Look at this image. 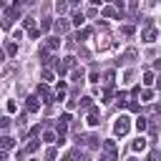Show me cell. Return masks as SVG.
I'll use <instances>...</instances> for the list:
<instances>
[{"label": "cell", "mask_w": 161, "mask_h": 161, "mask_svg": "<svg viewBox=\"0 0 161 161\" xmlns=\"http://www.w3.org/2000/svg\"><path fill=\"white\" fill-rule=\"evenodd\" d=\"M128 131H131V118L121 113V116L113 121V133H116V136H126Z\"/></svg>", "instance_id": "1"}, {"label": "cell", "mask_w": 161, "mask_h": 161, "mask_svg": "<svg viewBox=\"0 0 161 161\" xmlns=\"http://www.w3.org/2000/svg\"><path fill=\"white\" fill-rule=\"evenodd\" d=\"M156 38H158V30L146 23V28H143V33H141V40H143V43H153Z\"/></svg>", "instance_id": "2"}, {"label": "cell", "mask_w": 161, "mask_h": 161, "mask_svg": "<svg viewBox=\"0 0 161 161\" xmlns=\"http://www.w3.org/2000/svg\"><path fill=\"white\" fill-rule=\"evenodd\" d=\"M38 96L43 98V103H53V98H55L53 91L48 88V83H40V86H38Z\"/></svg>", "instance_id": "3"}, {"label": "cell", "mask_w": 161, "mask_h": 161, "mask_svg": "<svg viewBox=\"0 0 161 161\" xmlns=\"http://www.w3.org/2000/svg\"><path fill=\"white\" fill-rule=\"evenodd\" d=\"M101 146H103V153H106L108 158H116V141H113V138L101 141Z\"/></svg>", "instance_id": "4"}, {"label": "cell", "mask_w": 161, "mask_h": 161, "mask_svg": "<svg viewBox=\"0 0 161 161\" xmlns=\"http://www.w3.org/2000/svg\"><path fill=\"white\" fill-rule=\"evenodd\" d=\"M68 28H70V23H68L65 18H60V20H55V23H53V30H55L58 35H63V33H68Z\"/></svg>", "instance_id": "5"}, {"label": "cell", "mask_w": 161, "mask_h": 161, "mask_svg": "<svg viewBox=\"0 0 161 161\" xmlns=\"http://www.w3.org/2000/svg\"><path fill=\"white\" fill-rule=\"evenodd\" d=\"M38 108H40V96H38V93L28 96V111H30V113H35Z\"/></svg>", "instance_id": "6"}, {"label": "cell", "mask_w": 161, "mask_h": 161, "mask_svg": "<svg viewBox=\"0 0 161 161\" xmlns=\"http://www.w3.org/2000/svg\"><path fill=\"white\" fill-rule=\"evenodd\" d=\"M83 141H86V146H88L91 151H96V148H101V138H98V136H93V133H91V136H86Z\"/></svg>", "instance_id": "7"}, {"label": "cell", "mask_w": 161, "mask_h": 161, "mask_svg": "<svg viewBox=\"0 0 161 161\" xmlns=\"http://www.w3.org/2000/svg\"><path fill=\"white\" fill-rule=\"evenodd\" d=\"M88 123H91V126H98V123H101V121H98V108H96V106L88 108Z\"/></svg>", "instance_id": "8"}, {"label": "cell", "mask_w": 161, "mask_h": 161, "mask_svg": "<svg viewBox=\"0 0 161 161\" xmlns=\"http://www.w3.org/2000/svg\"><path fill=\"white\" fill-rule=\"evenodd\" d=\"M38 58H40L43 65H50V63H53V60H50V48H40V55H38Z\"/></svg>", "instance_id": "9"}, {"label": "cell", "mask_w": 161, "mask_h": 161, "mask_svg": "<svg viewBox=\"0 0 161 161\" xmlns=\"http://www.w3.org/2000/svg\"><path fill=\"white\" fill-rule=\"evenodd\" d=\"M60 45V38L58 35H50V38H45V48H50V50H55Z\"/></svg>", "instance_id": "10"}, {"label": "cell", "mask_w": 161, "mask_h": 161, "mask_svg": "<svg viewBox=\"0 0 161 161\" xmlns=\"http://www.w3.org/2000/svg\"><path fill=\"white\" fill-rule=\"evenodd\" d=\"M131 148H133V151H146V138H143V136H138V138L131 143Z\"/></svg>", "instance_id": "11"}, {"label": "cell", "mask_w": 161, "mask_h": 161, "mask_svg": "<svg viewBox=\"0 0 161 161\" xmlns=\"http://www.w3.org/2000/svg\"><path fill=\"white\" fill-rule=\"evenodd\" d=\"M101 15H103V18H118V10L111 8V5H106V8L101 10Z\"/></svg>", "instance_id": "12"}, {"label": "cell", "mask_w": 161, "mask_h": 161, "mask_svg": "<svg viewBox=\"0 0 161 161\" xmlns=\"http://www.w3.org/2000/svg\"><path fill=\"white\" fill-rule=\"evenodd\" d=\"M0 146H3L5 151H10V148L15 146V138H10V136H3V138H0Z\"/></svg>", "instance_id": "13"}, {"label": "cell", "mask_w": 161, "mask_h": 161, "mask_svg": "<svg viewBox=\"0 0 161 161\" xmlns=\"http://www.w3.org/2000/svg\"><path fill=\"white\" fill-rule=\"evenodd\" d=\"M70 23H73V25H78V28H80V25H83V23H86V15H83V13H73V18H70Z\"/></svg>", "instance_id": "14"}, {"label": "cell", "mask_w": 161, "mask_h": 161, "mask_svg": "<svg viewBox=\"0 0 161 161\" xmlns=\"http://www.w3.org/2000/svg\"><path fill=\"white\" fill-rule=\"evenodd\" d=\"M75 63H78V58H75V55H65V58H63V65H65L68 70H70V68H75Z\"/></svg>", "instance_id": "15"}, {"label": "cell", "mask_w": 161, "mask_h": 161, "mask_svg": "<svg viewBox=\"0 0 161 161\" xmlns=\"http://www.w3.org/2000/svg\"><path fill=\"white\" fill-rule=\"evenodd\" d=\"M133 126H136V128H138V131H141V133H143V131H146V126H148V121H146V118H143V116H138V118H136V121H133Z\"/></svg>", "instance_id": "16"}, {"label": "cell", "mask_w": 161, "mask_h": 161, "mask_svg": "<svg viewBox=\"0 0 161 161\" xmlns=\"http://www.w3.org/2000/svg\"><path fill=\"white\" fill-rule=\"evenodd\" d=\"M83 75H86L83 68H70V78H73V80H83Z\"/></svg>", "instance_id": "17"}, {"label": "cell", "mask_w": 161, "mask_h": 161, "mask_svg": "<svg viewBox=\"0 0 161 161\" xmlns=\"http://www.w3.org/2000/svg\"><path fill=\"white\" fill-rule=\"evenodd\" d=\"M5 53H8V55H15V53H18V43H15V40H10V43L5 45Z\"/></svg>", "instance_id": "18"}, {"label": "cell", "mask_w": 161, "mask_h": 161, "mask_svg": "<svg viewBox=\"0 0 161 161\" xmlns=\"http://www.w3.org/2000/svg\"><path fill=\"white\" fill-rule=\"evenodd\" d=\"M78 106H80V108H91V106H93V98H91V96H83V98L78 101Z\"/></svg>", "instance_id": "19"}, {"label": "cell", "mask_w": 161, "mask_h": 161, "mask_svg": "<svg viewBox=\"0 0 161 161\" xmlns=\"http://www.w3.org/2000/svg\"><path fill=\"white\" fill-rule=\"evenodd\" d=\"M91 33H93V30H91V28H83V30H80V33H78V38H75V40H80V43H83V40H86V38H91Z\"/></svg>", "instance_id": "20"}, {"label": "cell", "mask_w": 161, "mask_h": 161, "mask_svg": "<svg viewBox=\"0 0 161 161\" xmlns=\"http://www.w3.org/2000/svg\"><path fill=\"white\" fill-rule=\"evenodd\" d=\"M43 141H48V143H53V141H58V136H55L53 131H43Z\"/></svg>", "instance_id": "21"}, {"label": "cell", "mask_w": 161, "mask_h": 161, "mask_svg": "<svg viewBox=\"0 0 161 161\" xmlns=\"http://www.w3.org/2000/svg\"><path fill=\"white\" fill-rule=\"evenodd\" d=\"M113 80H116V73H113V70H108V73H106V86H108V88H113Z\"/></svg>", "instance_id": "22"}, {"label": "cell", "mask_w": 161, "mask_h": 161, "mask_svg": "<svg viewBox=\"0 0 161 161\" xmlns=\"http://www.w3.org/2000/svg\"><path fill=\"white\" fill-rule=\"evenodd\" d=\"M138 96H141V98H143V101H146V103H148V101H151V98H153V91H148V88H143V91H141V93H138Z\"/></svg>", "instance_id": "23"}, {"label": "cell", "mask_w": 161, "mask_h": 161, "mask_svg": "<svg viewBox=\"0 0 161 161\" xmlns=\"http://www.w3.org/2000/svg\"><path fill=\"white\" fill-rule=\"evenodd\" d=\"M136 58V48H128L126 53H123V60H133Z\"/></svg>", "instance_id": "24"}, {"label": "cell", "mask_w": 161, "mask_h": 161, "mask_svg": "<svg viewBox=\"0 0 161 161\" xmlns=\"http://www.w3.org/2000/svg\"><path fill=\"white\" fill-rule=\"evenodd\" d=\"M55 10H58V13H65V10H68V3L58 0V3H55Z\"/></svg>", "instance_id": "25"}, {"label": "cell", "mask_w": 161, "mask_h": 161, "mask_svg": "<svg viewBox=\"0 0 161 161\" xmlns=\"http://www.w3.org/2000/svg\"><path fill=\"white\" fill-rule=\"evenodd\" d=\"M23 25L30 30V28H35V18H23Z\"/></svg>", "instance_id": "26"}, {"label": "cell", "mask_w": 161, "mask_h": 161, "mask_svg": "<svg viewBox=\"0 0 161 161\" xmlns=\"http://www.w3.org/2000/svg\"><path fill=\"white\" fill-rule=\"evenodd\" d=\"M55 73H58V75H65V73H68V68H65L63 63H55Z\"/></svg>", "instance_id": "27"}, {"label": "cell", "mask_w": 161, "mask_h": 161, "mask_svg": "<svg viewBox=\"0 0 161 161\" xmlns=\"http://www.w3.org/2000/svg\"><path fill=\"white\" fill-rule=\"evenodd\" d=\"M143 83H146V86H151V83H153V73H151V70H146V73H143Z\"/></svg>", "instance_id": "28"}, {"label": "cell", "mask_w": 161, "mask_h": 161, "mask_svg": "<svg viewBox=\"0 0 161 161\" xmlns=\"http://www.w3.org/2000/svg\"><path fill=\"white\" fill-rule=\"evenodd\" d=\"M5 108H8V113H15V111H18V103H15V101H8Z\"/></svg>", "instance_id": "29"}, {"label": "cell", "mask_w": 161, "mask_h": 161, "mask_svg": "<svg viewBox=\"0 0 161 161\" xmlns=\"http://www.w3.org/2000/svg\"><path fill=\"white\" fill-rule=\"evenodd\" d=\"M35 148H38V141H35V138H33V141H30V143H28V146H25V153H33V151H35Z\"/></svg>", "instance_id": "30"}, {"label": "cell", "mask_w": 161, "mask_h": 161, "mask_svg": "<svg viewBox=\"0 0 161 161\" xmlns=\"http://www.w3.org/2000/svg\"><path fill=\"white\" fill-rule=\"evenodd\" d=\"M50 28H53L50 20H43V23H40V33H45V30H50Z\"/></svg>", "instance_id": "31"}, {"label": "cell", "mask_w": 161, "mask_h": 161, "mask_svg": "<svg viewBox=\"0 0 161 161\" xmlns=\"http://www.w3.org/2000/svg\"><path fill=\"white\" fill-rule=\"evenodd\" d=\"M28 35H30L33 40H35V38H40V28H30V30H28Z\"/></svg>", "instance_id": "32"}, {"label": "cell", "mask_w": 161, "mask_h": 161, "mask_svg": "<svg viewBox=\"0 0 161 161\" xmlns=\"http://www.w3.org/2000/svg\"><path fill=\"white\" fill-rule=\"evenodd\" d=\"M126 106H128V111H141V106L136 101H126Z\"/></svg>", "instance_id": "33"}, {"label": "cell", "mask_w": 161, "mask_h": 161, "mask_svg": "<svg viewBox=\"0 0 161 161\" xmlns=\"http://www.w3.org/2000/svg\"><path fill=\"white\" fill-rule=\"evenodd\" d=\"M8 126H10V118H8V116H3V118H0V131H5Z\"/></svg>", "instance_id": "34"}, {"label": "cell", "mask_w": 161, "mask_h": 161, "mask_svg": "<svg viewBox=\"0 0 161 161\" xmlns=\"http://www.w3.org/2000/svg\"><path fill=\"white\" fill-rule=\"evenodd\" d=\"M43 80H53V70L45 68V70H43Z\"/></svg>", "instance_id": "35"}, {"label": "cell", "mask_w": 161, "mask_h": 161, "mask_svg": "<svg viewBox=\"0 0 161 161\" xmlns=\"http://www.w3.org/2000/svg\"><path fill=\"white\" fill-rule=\"evenodd\" d=\"M123 35H133V25H123Z\"/></svg>", "instance_id": "36"}, {"label": "cell", "mask_w": 161, "mask_h": 161, "mask_svg": "<svg viewBox=\"0 0 161 161\" xmlns=\"http://www.w3.org/2000/svg\"><path fill=\"white\" fill-rule=\"evenodd\" d=\"M88 80H98V70H96V68L91 70V75H88Z\"/></svg>", "instance_id": "37"}, {"label": "cell", "mask_w": 161, "mask_h": 161, "mask_svg": "<svg viewBox=\"0 0 161 161\" xmlns=\"http://www.w3.org/2000/svg\"><path fill=\"white\" fill-rule=\"evenodd\" d=\"M38 133H43V131H40V126H33V128H30V136H38Z\"/></svg>", "instance_id": "38"}, {"label": "cell", "mask_w": 161, "mask_h": 161, "mask_svg": "<svg viewBox=\"0 0 161 161\" xmlns=\"http://www.w3.org/2000/svg\"><path fill=\"white\" fill-rule=\"evenodd\" d=\"M45 158H55V148H48L45 151Z\"/></svg>", "instance_id": "39"}, {"label": "cell", "mask_w": 161, "mask_h": 161, "mask_svg": "<svg viewBox=\"0 0 161 161\" xmlns=\"http://www.w3.org/2000/svg\"><path fill=\"white\" fill-rule=\"evenodd\" d=\"M153 68H156V70H161V60H156V63H153Z\"/></svg>", "instance_id": "40"}, {"label": "cell", "mask_w": 161, "mask_h": 161, "mask_svg": "<svg viewBox=\"0 0 161 161\" xmlns=\"http://www.w3.org/2000/svg\"><path fill=\"white\" fill-rule=\"evenodd\" d=\"M153 83H156V88H158V91H161V78H158V80H153Z\"/></svg>", "instance_id": "41"}, {"label": "cell", "mask_w": 161, "mask_h": 161, "mask_svg": "<svg viewBox=\"0 0 161 161\" xmlns=\"http://www.w3.org/2000/svg\"><path fill=\"white\" fill-rule=\"evenodd\" d=\"M91 5H101V0H91Z\"/></svg>", "instance_id": "42"}]
</instances>
